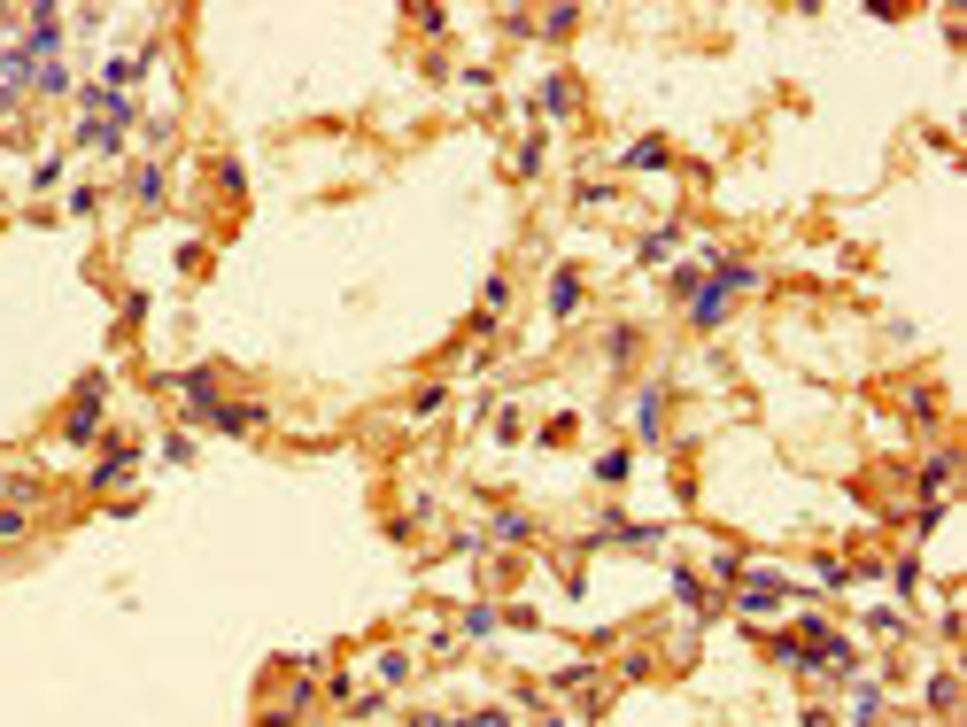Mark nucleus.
I'll use <instances>...</instances> for the list:
<instances>
[{"label":"nucleus","instance_id":"obj_1","mask_svg":"<svg viewBox=\"0 0 967 727\" xmlns=\"http://www.w3.org/2000/svg\"><path fill=\"white\" fill-rule=\"evenodd\" d=\"M31 70H39V62H31V47H24V39H16V47L0 39V109H8V101H16V93L31 86Z\"/></svg>","mask_w":967,"mask_h":727},{"label":"nucleus","instance_id":"obj_2","mask_svg":"<svg viewBox=\"0 0 967 727\" xmlns=\"http://www.w3.org/2000/svg\"><path fill=\"white\" fill-rule=\"evenodd\" d=\"M62 434H70V441H93V434H101V379L78 387V403H70V418H62Z\"/></svg>","mask_w":967,"mask_h":727},{"label":"nucleus","instance_id":"obj_3","mask_svg":"<svg viewBox=\"0 0 967 727\" xmlns=\"http://www.w3.org/2000/svg\"><path fill=\"white\" fill-rule=\"evenodd\" d=\"M790 604V581H774V573H759V581H743V596H735V611H751V619H766V611Z\"/></svg>","mask_w":967,"mask_h":727},{"label":"nucleus","instance_id":"obj_4","mask_svg":"<svg viewBox=\"0 0 967 727\" xmlns=\"http://www.w3.org/2000/svg\"><path fill=\"white\" fill-rule=\"evenodd\" d=\"M264 418H271L264 403H217V410H209V426H217V434H256Z\"/></svg>","mask_w":967,"mask_h":727},{"label":"nucleus","instance_id":"obj_5","mask_svg":"<svg viewBox=\"0 0 967 727\" xmlns=\"http://www.w3.org/2000/svg\"><path fill=\"white\" fill-rule=\"evenodd\" d=\"M132 465H140V449H132V441H117V449L93 465V488H124V480H132Z\"/></svg>","mask_w":967,"mask_h":727},{"label":"nucleus","instance_id":"obj_6","mask_svg":"<svg viewBox=\"0 0 967 727\" xmlns=\"http://www.w3.org/2000/svg\"><path fill=\"white\" fill-rule=\"evenodd\" d=\"M658 418H666V387H643V395H635V434L658 441Z\"/></svg>","mask_w":967,"mask_h":727},{"label":"nucleus","instance_id":"obj_7","mask_svg":"<svg viewBox=\"0 0 967 727\" xmlns=\"http://www.w3.org/2000/svg\"><path fill=\"white\" fill-rule=\"evenodd\" d=\"M581 310V271H557L550 279V318H573Z\"/></svg>","mask_w":967,"mask_h":727},{"label":"nucleus","instance_id":"obj_8","mask_svg":"<svg viewBox=\"0 0 967 727\" xmlns=\"http://www.w3.org/2000/svg\"><path fill=\"white\" fill-rule=\"evenodd\" d=\"M674 596H681L689 611H697V619H712V611H720L712 596H704V581H697V573H674Z\"/></svg>","mask_w":967,"mask_h":727},{"label":"nucleus","instance_id":"obj_9","mask_svg":"<svg viewBox=\"0 0 967 727\" xmlns=\"http://www.w3.org/2000/svg\"><path fill=\"white\" fill-rule=\"evenodd\" d=\"M534 101H542V117H565V109H573V78H542Z\"/></svg>","mask_w":967,"mask_h":727},{"label":"nucleus","instance_id":"obj_10","mask_svg":"<svg viewBox=\"0 0 967 727\" xmlns=\"http://www.w3.org/2000/svg\"><path fill=\"white\" fill-rule=\"evenodd\" d=\"M627 171H666V140H635L627 147Z\"/></svg>","mask_w":967,"mask_h":727},{"label":"nucleus","instance_id":"obj_11","mask_svg":"<svg viewBox=\"0 0 967 727\" xmlns=\"http://www.w3.org/2000/svg\"><path fill=\"white\" fill-rule=\"evenodd\" d=\"M372 673H380L387 689H403V681H411V658H403V650H380V658H372Z\"/></svg>","mask_w":967,"mask_h":727},{"label":"nucleus","instance_id":"obj_12","mask_svg":"<svg viewBox=\"0 0 967 727\" xmlns=\"http://www.w3.org/2000/svg\"><path fill=\"white\" fill-rule=\"evenodd\" d=\"M496 627H503V611H496V604H472V611H465V635H472V642L496 635Z\"/></svg>","mask_w":967,"mask_h":727},{"label":"nucleus","instance_id":"obj_13","mask_svg":"<svg viewBox=\"0 0 967 727\" xmlns=\"http://www.w3.org/2000/svg\"><path fill=\"white\" fill-rule=\"evenodd\" d=\"M496 542H534V519H527V511H503V519H496Z\"/></svg>","mask_w":967,"mask_h":727},{"label":"nucleus","instance_id":"obj_14","mask_svg":"<svg viewBox=\"0 0 967 727\" xmlns=\"http://www.w3.org/2000/svg\"><path fill=\"white\" fill-rule=\"evenodd\" d=\"M929 704H937V712H952V704H960V673H937V681H929Z\"/></svg>","mask_w":967,"mask_h":727},{"label":"nucleus","instance_id":"obj_15","mask_svg":"<svg viewBox=\"0 0 967 727\" xmlns=\"http://www.w3.org/2000/svg\"><path fill=\"white\" fill-rule=\"evenodd\" d=\"M674 240H681V233H674V225H666V233H650L643 248H635V256H643V263H666V256H674Z\"/></svg>","mask_w":967,"mask_h":727},{"label":"nucleus","instance_id":"obj_16","mask_svg":"<svg viewBox=\"0 0 967 727\" xmlns=\"http://www.w3.org/2000/svg\"><path fill=\"white\" fill-rule=\"evenodd\" d=\"M132 194H140V202H163V171H155V163H147V171H132Z\"/></svg>","mask_w":967,"mask_h":727},{"label":"nucleus","instance_id":"obj_17","mask_svg":"<svg viewBox=\"0 0 967 727\" xmlns=\"http://www.w3.org/2000/svg\"><path fill=\"white\" fill-rule=\"evenodd\" d=\"M24 519H31L24 503H0V542H16V534H24Z\"/></svg>","mask_w":967,"mask_h":727},{"label":"nucleus","instance_id":"obj_18","mask_svg":"<svg viewBox=\"0 0 967 727\" xmlns=\"http://www.w3.org/2000/svg\"><path fill=\"white\" fill-rule=\"evenodd\" d=\"M875 704H882L875 681H859V689H851V712H859V720H875Z\"/></svg>","mask_w":967,"mask_h":727},{"label":"nucleus","instance_id":"obj_19","mask_svg":"<svg viewBox=\"0 0 967 727\" xmlns=\"http://www.w3.org/2000/svg\"><path fill=\"white\" fill-rule=\"evenodd\" d=\"M604 349H612V364H627V356H635V325H612V341H604Z\"/></svg>","mask_w":967,"mask_h":727},{"label":"nucleus","instance_id":"obj_20","mask_svg":"<svg viewBox=\"0 0 967 727\" xmlns=\"http://www.w3.org/2000/svg\"><path fill=\"white\" fill-rule=\"evenodd\" d=\"M480 294H488V302H480V310H488V318H503V302H511V279H488V287H480Z\"/></svg>","mask_w":967,"mask_h":727},{"label":"nucleus","instance_id":"obj_21","mask_svg":"<svg viewBox=\"0 0 967 727\" xmlns=\"http://www.w3.org/2000/svg\"><path fill=\"white\" fill-rule=\"evenodd\" d=\"M596 480H604V488H619V480H627V457H619V449H612V457H596Z\"/></svg>","mask_w":967,"mask_h":727},{"label":"nucleus","instance_id":"obj_22","mask_svg":"<svg viewBox=\"0 0 967 727\" xmlns=\"http://www.w3.org/2000/svg\"><path fill=\"white\" fill-rule=\"evenodd\" d=\"M411 727H441V720H434V712H411Z\"/></svg>","mask_w":967,"mask_h":727}]
</instances>
